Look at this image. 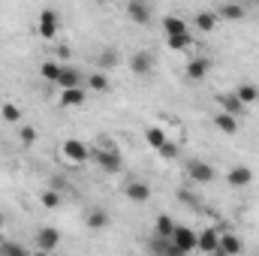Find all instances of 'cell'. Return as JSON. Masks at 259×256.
Returning <instances> with one entry per match:
<instances>
[{
	"label": "cell",
	"instance_id": "4dcf8cb0",
	"mask_svg": "<svg viewBox=\"0 0 259 256\" xmlns=\"http://www.w3.org/2000/svg\"><path fill=\"white\" fill-rule=\"evenodd\" d=\"M157 154H160L163 160H169V163H172V160H178V157H181V148H178L175 142H169V139H166V145H163Z\"/></svg>",
	"mask_w": 259,
	"mask_h": 256
},
{
	"label": "cell",
	"instance_id": "5bb4252c",
	"mask_svg": "<svg viewBox=\"0 0 259 256\" xmlns=\"http://www.w3.org/2000/svg\"><path fill=\"white\" fill-rule=\"evenodd\" d=\"M130 69H133L136 75H151V72H154V55H151V52H136V55L130 58Z\"/></svg>",
	"mask_w": 259,
	"mask_h": 256
},
{
	"label": "cell",
	"instance_id": "4fadbf2b",
	"mask_svg": "<svg viewBox=\"0 0 259 256\" xmlns=\"http://www.w3.org/2000/svg\"><path fill=\"white\" fill-rule=\"evenodd\" d=\"M217 103H220V109H223V112H229V115H235V118L247 115V106L238 100V94H235V91H232V94H220V97H217Z\"/></svg>",
	"mask_w": 259,
	"mask_h": 256
},
{
	"label": "cell",
	"instance_id": "83f0119b",
	"mask_svg": "<svg viewBox=\"0 0 259 256\" xmlns=\"http://www.w3.org/2000/svg\"><path fill=\"white\" fill-rule=\"evenodd\" d=\"M0 118L9 121V124H18V121H21V109H18L15 103H3V106H0Z\"/></svg>",
	"mask_w": 259,
	"mask_h": 256
},
{
	"label": "cell",
	"instance_id": "ffe728a7",
	"mask_svg": "<svg viewBox=\"0 0 259 256\" xmlns=\"http://www.w3.org/2000/svg\"><path fill=\"white\" fill-rule=\"evenodd\" d=\"M235 94H238V100H241L244 106H253V103L259 100V88L250 84V81H241V84L235 88Z\"/></svg>",
	"mask_w": 259,
	"mask_h": 256
},
{
	"label": "cell",
	"instance_id": "4316f807",
	"mask_svg": "<svg viewBox=\"0 0 259 256\" xmlns=\"http://www.w3.org/2000/svg\"><path fill=\"white\" fill-rule=\"evenodd\" d=\"M61 66H64V64H58V61H46V64L39 66V75H42L46 81H52V84H55V81H58V75H61Z\"/></svg>",
	"mask_w": 259,
	"mask_h": 256
},
{
	"label": "cell",
	"instance_id": "3957f363",
	"mask_svg": "<svg viewBox=\"0 0 259 256\" xmlns=\"http://www.w3.org/2000/svg\"><path fill=\"white\" fill-rule=\"evenodd\" d=\"M253 181H256V175H253L250 166H232V169L226 172V184H229L232 190H244V187H250Z\"/></svg>",
	"mask_w": 259,
	"mask_h": 256
},
{
	"label": "cell",
	"instance_id": "30bf717a",
	"mask_svg": "<svg viewBox=\"0 0 259 256\" xmlns=\"http://www.w3.org/2000/svg\"><path fill=\"white\" fill-rule=\"evenodd\" d=\"M84 100H88V91H84V84H75V88H61V106L64 109H72V106H84Z\"/></svg>",
	"mask_w": 259,
	"mask_h": 256
},
{
	"label": "cell",
	"instance_id": "2e32d148",
	"mask_svg": "<svg viewBox=\"0 0 259 256\" xmlns=\"http://www.w3.org/2000/svg\"><path fill=\"white\" fill-rule=\"evenodd\" d=\"M58 88H75V84H84V75L75 69V66L64 64L61 66V75H58V81H55Z\"/></svg>",
	"mask_w": 259,
	"mask_h": 256
},
{
	"label": "cell",
	"instance_id": "277c9868",
	"mask_svg": "<svg viewBox=\"0 0 259 256\" xmlns=\"http://www.w3.org/2000/svg\"><path fill=\"white\" fill-rule=\"evenodd\" d=\"M172 244H175L181 253H193L196 250V232L190 226H184V223H175V229H172Z\"/></svg>",
	"mask_w": 259,
	"mask_h": 256
},
{
	"label": "cell",
	"instance_id": "ba28073f",
	"mask_svg": "<svg viewBox=\"0 0 259 256\" xmlns=\"http://www.w3.org/2000/svg\"><path fill=\"white\" fill-rule=\"evenodd\" d=\"M217 247H220V229L208 226V229L196 232V250H202V253H217Z\"/></svg>",
	"mask_w": 259,
	"mask_h": 256
},
{
	"label": "cell",
	"instance_id": "e575fe53",
	"mask_svg": "<svg viewBox=\"0 0 259 256\" xmlns=\"http://www.w3.org/2000/svg\"><path fill=\"white\" fill-rule=\"evenodd\" d=\"M3 223H6V217H3V211H0V229H3Z\"/></svg>",
	"mask_w": 259,
	"mask_h": 256
},
{
	"label": "cell",
	"instance_id": "836d02e7",
	"mask_svg": "<svg viewBox=\"0 0 259 256\" xmlns=\"http://www.w3.org/2000/svg\"><path fill=\"white\" fill-rule=\"evenodd\" d=\"M178 199H181V202H187V205H193V208L199 205V199H196L193 193H187V190H178Z\"/></svg>",
	"mask_w": 259,
	"mask_h": 256
},
{
	"label": "cell",
	"instance_id": "d590c367",
	"mask_svg": "<svg viewBox=\"0 0 259 256\" xmlns=\"http://www.w3.org/2000/svg\"><path fill=\"white\" fill-rule=\"evenodd\" d=\"M256 3H259V0H256Z\"/></svg>",
	"mask_w": 259,
	"mask_h": 256
},
{
	"label": "cell",
	"instance_id": "5b68a950",
	"mask_svg": "<svg viewBox=\"0 0 259 256\" xmlns=\"http://www.w3.org/2000/svg\"><path fill=\"white\" fill-rule=\"evenodd\" d=\"M127 15L133 24H151L154 18V6L148 0H127Z\"/></svg>",
	"mask_w": 259,
	"mask_h": 256
},
{
	"label": "cell",
	"instance_id": "e0dca14e",
	"mask_svg": "<svg viewBox=\"0 0 259 256\" xmlns=\"http://www.w3.org/2000/svg\"><path fill=\"white\" fill-rule=\"evenodd\" d=\"M214 127L220 130V133H226V136H235L238 133V118L220 109V112H214Z\"/></svg>",
	"mask_w": 259,
	"mask_h": 256
},
{
	"label": "cell",
	"instance_id": "9a60e30c",
	"mask_svg": "<svg viewBox=\"0 0 259 256\" xmlns=\"http://www.w3.org/2000/svg\"><path fill=\"white\" fill-rule=\"evenodd\" d=\"M124 196H127L130 202H148L151 199V187L145 184V181H127V187H124Z\"/></svg>",
	"mask_w": 259,
	"mask_h": 256
},
{
	"label": "cell",
	"instance_id": "603a6c76",
	"mask_svg": "<svg viewBox=\"0 0 259 256\" xmlns=\"http://www.w3.org/2000/svg\"><path fill=\"white\" fill-rule=\"evenodd\" d=\"M166 139H169V136H166V130L163 127H148L145 130V142H148L154 151H160V148L166 145Z\"/></svg>",
	"mask_w": 259,
	"mask_h": 256
},
{
	"label": "cell",
	"instance_id": "8fae6325",
	"mask_svg": "<svg viewBox=\"0 0 259 256\" xmlns=\"http://www.w3.org/2000/svg\"><path fill=\"white\" fill-rule=\"evenodd\" d=\"M241 250H244V244H241V238H238L235 232H229V229H220V247H217V253L238 256Z\"/></svg>",
	"mask_w": 259,
	"mask_h": 256
},
{
	"label": "cell",
	"instance_id": "484cf974",
	"mask_svg": "<svg viewBox=\"0 0 259 256\" xmlns=\"http://www.w3.org/2000/svg\"><path fill=\"white\" fill-rule=\"evenodd\" d=\"M172 229H175V220H172L169 214H160V217L154 220V235H166V238H172Z\"/></svg>",
	"mask_w": 259,
	"mask_h": 256
},
{
	"label": "cell",
	"instance_id": "ac0fdd59",
	"mask_svg": "<svg viewBox=\"0 0 259 256\" xmlns=\"http://www.w3.org/2000/svg\"><path fill=\"white\" fill-rule=\"evenodd\" d=\"M208 69H211V61H208V58H193V61L187 64V78H190V81H202V78L208 75Z\"/></svg>",
	"mask_w": 259,
	"mask_h": 256
},
{
	"label": "cell",
	"instance_id": "7c38bea8",
	"mask_svg": "<svg viewBox=\"0 0 259 256\" xmlns=\"http://www.w3.org/2000/svg\"><path fill=\"white\" fill-rule=\"evenodd\" d=\"M84 223H88V229L100 232V229H106V226L112 223V217H109V211H106V208L94 205V208H88V214H84Z\"/></svg>",
	"mask_w": 259,
	"mask_h": 256
},
{
	"label": "cell",
	"instance_id": "7402d4cb",
	"mask_svg": "<svg viewBox=\"0 0 259 256\" xmlns=\"http://www.w3.org/2000/svg\"><path fill=\"white\" fill-rule=\"evenodd\" d=\"M84 84H88L91 91H97V94H106V91L112 88V84H109V75H106L103 69H100V72H91V75L84 78Z\"/></svg>",
	"mask_w": 259,
	"mask_h": 256
},
{
	"label": "cell",
	"instance_id": "9c48e42d",
	"mask_svg": "<svg viewBox=\"0 0 259 256\" xmlns=\"http://www.w3.org/2000/svg\"><path fill=\"white\" fill-rule=\"evenodd\" d=\"M58 244H61V232L55 229V226H42V229H36V247L39 250H58Z\"/></svg>",
	"mask_w": 259,
	"mask_h": 256
},
{
	"label": "cell",
	"instance_id": "d6986e66",
	"mask_svg": "<svg viewBox=\"0 0 259 256\" xmlns=\"http://www.w3.org/2000/svg\"><path fill=\"white\" fill-rule=\"evenodd\" d=\"M244 15H247L244 3H223V6L217 9V18H226V21H241Z\"/></svg>",
	"mask_w": 259,
	"mask_h": 256
},
{
	"label": "cell",
	"instance_id": "1f68e13d",
	"mask_svg": "<svg viewBox=\"0 0 259 256\" xmlns=\"http://www.w3.org/2000/svg\"><path fill=\"white\" fill-rule=\"evenodd\" d=\"M0 253H15V256H24L27 247L18 244V241H0Z\"/></svg>",
	"mask_w": 259,
	"mask_h": 256
},
{
	"label": "cell",
	"instance_id": "6da1fadb",
	"mask_svg": "<svg viewBox=\"0 0 259 256\" xmlns=\"http://www.w3.org/2000/svg\"><path fill=\"white\" fill-rule=\"evenodd\" d=\"M187 178L193 181V184H214V178H217V172H214V166L208 163V160H190L187 163Z\"/></svg>",
	"mask_w": 259,
	"mask_h": 256
},
{
	"label": "cell",
	"instance_id": "8992f818",
	"mask_svg": "<svg viewBox=\"0 0 259 256\" xmlns=\"http://www.w3.org/2000/svg\"><path fill=\"white\" fill-rule=\"evenodd\" d=\"M61 151H64V157L69 163H88V160H91V148H88L81 139H66Z\"/></svg>",
	"mask_w": 259,
	"mask_h": 256
},
{
	"label": "cell",
	"instance_id": "d4e9b609",
	"mask_svg": "<svg viewBox=\"0 0 259 256\" xmlns=\"http://www.w3.org/2000/svg\"><path fill=\"white\" fill-rule=\"evenodd\" d=\"M121 64V55L115 52V49H106V52H100V58H97V66L106 72V69H115V66Z\"/></svg>",
	"mask_w": 259,
	"mask_h": 256
},
{
	"label": "cell",
	"instance_id": "cb8c5ba5",
	"mask_svg": "<svg viewBox=\"0 0 259 256\" xmlns=\"http://www.w3.org/2000/svg\"><path fill=\"white\" fill-rule=\"evenodd\" d=\"M163 30H166V36H178V33H187V24L178 15H166L163 18Z\"/></svg>",
	"mask_w": 259,
	"mask_h": 256
},
{
	"label": "cell",
	"instance_id": "f546056e",
	"mask_svg": "<svg viewBox=\"0 0 259 256\" xmlns=\"http://www.w3.org/2000/svg\"><path fill=\"white\" fill-rule=\"evenodd\" d=\"M42 205H46V208H61V205H64V199H61L58 187H52V190H42Z\"/></svg>",
	"mask_w": 259,
	"mask_h": 256
},
{
	"label": "cell",
	"instance_id": "f1b7e54d",
	"mask_svg": "<svg viewBox=\"0 0 259 256\" xmlns=\"http://www.w3.org/2000/svg\"><path fill=\"white\" fill-rule=\"evenodd\" d=\"M166 42H169L172 52H184V49L193 42V36H190V33H178V36H166Z\"/></svg>",
	"mask_w": 259,
	"mask_h": 256
},
{
	"label": "cell",
	"instance_id": "44dd1931",
	"mask_svg": "<svg viewBox=\"0 0 259 256\" xmlns=\"http://www.w3.org/2000/svg\"><path fill=\"white\" fill-rule=\"evenodd\" d=\"M196 27H199L202 33H211V30L217 27V12H211V9L196 12Z\"/></svg>",
	"mask_w": 259,
	"mask_h": 256
},
{
	"label": "cell",
	"instance_id": "52a82bcc",
	"mask_svg": "<svg viewBox=\"0 0 259 256\" xmlns=\"http://www.w3.org/2000/svg\"><path fill=\"white\" fill-rule=\"evenodd\" d=\"M91 157H94V160H97V163H100L106 172H112V175L124 169V163H121V154H118L112 145H109V148H103V151H97V154H91Z\"/></svg>",
	"mask_w": 259,
	"mask_h": 256
},
{
	"label": "cell",
	"instance_id": "7a4b0ae2",
	"mask_svg": "<svg viewBox=\"0 0 259 256\" xmlns=\"http://www.w3.org/2000/svg\"><path fill=\"white\" fill-rule=\"evenodd\" d=\"M36 30H39L42 39H55L58 30H61V18H58V12H55V9H42V12H39V21H36Z\"/></svg>",
	"mask_w": 259,
	"mask_h": 256
},
{
	"label": "cell",
	"instance_id": "d6a6232c",
	"mask_svg": "<svg viewBox=\"0 0 259 256\" xmlns=\"http://www.w3.org/2000/svg\"><path fill=\"white\" fill-rule=\"evenodd\" d=\"M18 139H21V145H33V142H36V130L33 127H21Z\"/></svg>",
	"mask_w": 259,
	"mask_h": 256
}]
</instances>
